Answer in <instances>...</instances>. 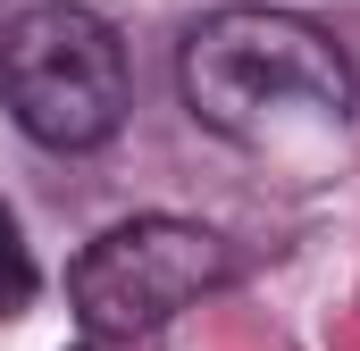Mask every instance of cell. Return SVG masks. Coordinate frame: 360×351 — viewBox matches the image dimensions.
Masks as SVG:
<instances>
[{
    "label": "cell",
    "mask_w": 360,
    "mask_h": 351,
    "mask_svg": "<svg viewBox=\"0 0 360 351\" xmlns=\"http://www.w3.org/2000/svg\"><path fill=\"white\" fill-rule=\"evenodd\" d=\"M184 109L243 143V151H285L302 134H327L352 117V59L327 25L293 8H218L184 34L176 59Z\"/></svg>",
    "instance_id": "1"
},
{
    "label": "cell",
    "mask_w": 360,
    "mask_h": 351,
    "mask_svg": "<svg viewBox=\"0 0 360 351\" xmlns=\"http://www.w3.org/2000/svg\"><path fill=\"white\" fill-rule=\"evenodd\" d=\"M0 92L42 151H101L126 126V42L76 0H42L0 34Z\"/></svg>",
    "instance_id": "2"
},
{
    "label": "cell",
    "mask_w": 360,
    "mask_h": 351,
    "mask_svg": "<svg viewBox=\"0 0 360 351\" xmlns=\"http://www.w3.org/2000/svg\"><path fill=\"white\" fill-rule=\"evenodd\" d=\"M34 251H25V234H17V218H8V201H0V318H17L25 301H34Z\"/></svg>",
    "instance_id": "4"
},
{
    "label": "cell",
    "mask_w": 360,
    "mask_h": 351,
    "mask_svg": "<svg viewBox=\"0 0 360 351\" xmlns=\"http://www.w3.org/2000/svg\"><path fill=\"white\" fill-rule=\"evenodd\" d=\"M235 276V243L193 218H126L68 267V301L101 343H134L151 326L184 318L201 293Z\"/></svg>",
    "instance_id": "3"
}]
</instances>
